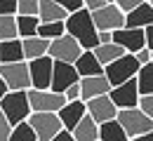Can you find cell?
<instances>
[{"mask_svg": "<svg viewBox=\"0 0 153 141\" xmlns=\"http://www.w3.org/2000/svg\"><path fill=\"white\" fill-rule=\"evenodd\" d=\"M64 26H66V33L73 35L82 49H92L99 45V31H97L94 21H92V14L87 7H80L76 12H68L66 19H64Z\"/></svg>", "mask_w": 153, "mask_h": 141, "instance_id": "cell-1", "label": "cell"}, {"mask_svg": "<svg viewBox=\"0 0 153 141\" xmlns=\"http://www.w3.org/2000/svg\"><path fill=\"white\" fill-rule=\"evenodd\" d=\"M0 111L5 113L10 125H17V122L26 120L28 113H31V103H28L26 89H7L0 97Z\"/></svg>", "mask_w": 153, "mask_h": 141, "instance_id": "cell-2", "label": "cell"}, {"mask_svg": "<svg viewBox=\"0 0 153 141\" xmlns=\"http://www.w3.org/2000/svg\"><path fill=\"white\" fill-rule=\"evenodd\" d=\"M26 120L33 127L38 141H52L54 134L64 127L61 120H59V115H57V111H31Z\"/></svg>", "mask_w": 153, "mask_h": 141, "instance_id": "cell-3", "label": "cell"}, {"mask_svg": "<svg viewBox=\"0 0 153 141\" xmlns=\"http://www.w3.org/2000/svg\"><path fill=\"white\" fill-rule=\"evenodd\" d=\"M115 120L123 125V129H125L127 139H134L137 134L153 129V120L144 113V111H141V108H139V106H132V108H118Z\"/></svg>", "mask_w": 153, "mask_h": 141, "instance_id": "cell-4", "label": "cell"}, {"mask_svg": "<svg viewBox=\"0 0 153 141\" xmlns=\"http://www.w3.org/2000/svg\"><path fill=\"white\" fill-rule=\"evenodd\" d=\"M139 61L134 57L132 52H125V54H120L118 59H113L111 63H106L104 66V75L108 78L111 85H120V82L130 80L137 75V71H139Z\"/></svg>", "mask_w": 153, "mask_h": 141, "instance_id": "cell-5", "label": "cell"}, {"mask_svg": "<svg viewBox=\"0 0 153 141\" xmlns=\"http://www.w3.org/2000/svg\"><path fill=\"white\" fill-rule=\"evenodd\" d=\"M90 14H92L97 31H115V28L125 26V12L115 2H104L101 7L90 10Z\"/></svg>", "mask_w": 153, "mask_h": 141, "instance_id": "cell-6", "label": "cell"}, {"mask_svg": "<svg viewBox=\"0 0 153 141\" xmlns=\"http://www.w3.org/2000/svg\"><path fill=\"white\" fill-rule=\"evenodd\" d=\"M0 75H2V80L7 85V89H28L31 87V75H28L26 59L0 63Z\"/></svg>", "mask_w": 153, "mask_h": 141, "instance_id": "cell-7", "label": "cell"}, {"mask_svg": "<svg viewBox=\"0 0 153 141\" xmlns=\"http://www.w3.org/2000/svg\"><path fill=\"white\" fill-rule=\"evenodd\" d=\"M28 94V103H31V111H59L64 103H66V97L61 92H54V89H38V87H28L26 89Z\"/></svg>", "mask_w": 153, "mask_h": 141, "instance_id": "cell-8", "label": "cell"}, {"mask_svg": "<svg viewBox=\"0 0 153 141\" xmlns=\"http://www.w3.org/2000/svg\"><path fill=\"white\" fill-rule=\"evenodd\" d=\"M80 52H82L80 42H78L73 35H68V33H64V35H59V38H52V40H50V47H47V54H50L52 59L68 61V63H73V61L80 57Z\"/></svg>", "mask_w": 153, "mask_h": 141, "instance_id": "cell-9", "label": "cell"}, {"mask_svg": "<svg viewBox=\"0 0 153 141\" xmlns=\"http://www.w3.org/2000/svg\"><path fill=\"white\" fill-rule=\"evenodd\" d=\"M28 75H31V87L38 89H47L50 80H52V63L54 59L50 54H40L36 59H28Z\"/></svg>", "mask_w": 153, "mask_h": 141, "instance_id": "cell-10", "label": "cell"}, {"mask_svg": "<svg viewBox=\"0 0 153 141\" xmlns=\"http://www.w3.org/2000/svg\"><path fill=\"white\" fill-rule=\"evenodd\" d=\"M108 97L113 99V103L118 108H132V106H139V89H137V80L130 78V80L120 82V85H111L108 89Z\"/></svg>", "mask_w": 153, "mask_h": 141, "instance_id": "cell-11", "label": "cell"}, {"mask_svg": "<svg viewBox=\"0 0 153 141\" xmlns=\"http://www.w3.org/2000/svg\"><path fill=\"white\" fill-rule=\"evenodd\" d=\"M111 38H113V42H118L125 52H132V54L146 45L144 28H137V26H120V28L111 31Z\"/></svg>", "mask_w": 153, "mask_h": 141, "instance_id": "cell-12", "label": "cell"}, {"mask_svg": "<svg viewBox=\"0 0 153 141\" xmlns=\"http://www.w3.org/2000/svg\"><path fill=\"white\" fill-rule=\"evenodd\" d=\"M78 80H80V75H78V71H76L73 63L54 59V63H52V80H50V89H54V92H61V94H64V89H66L68 85L78 82Z\"/></svg>", "mask_w": 153, "mask_h": 141, "instance_id": "cell-13", "label": "cell"}, {"mask_svg": "<svg viewBox=\"0 0 153 141\" xmlns=\"http://www.w3.org/2000/svg\"><path fill=\"white\" fill-rule=\"evenodd\" d=\"M85 108H87V113H90L97 122H106V120H111V118H115V113H118V106H115L113 99L108 97V92L87 99L85 101Z\"/></svg>", "mask_w": 153, "mask_h": 141, "instance_id": "cell-14", "label": "cell"}, {"mask_svg": "<svg viewBox=\"0 0 153 141\" xmlns=\"http://www.w3.org/2000/svg\"><path fill=\"white\" fill-rule=\"evenodd\" d=\"M78 85H80V99L82 101L92 99L97 94H106L111 89V82H108V78L104 73H99V75H82L78 80Z\"/></svg>", "mask_w": 153, "mask_h": 141, "instance_id": "cell-15", "label": "cell"}, {"mask_svg": "<svg viewBox=\"0 0 153 141\" xmlns=\"http://www.w3.org/2000/svg\"><path fill=\"white\" fill-rule=\"evenodd\" d=\"M85 113H87V108H85V101H82V99L66 101V103L57 111L59 120H61V125H64L66 129H73V127L78 125V120H80Z\"/></svg>", "mask_w": 153, "mask_h": 141, "instance_id": "cell-16", "label": "cell"}, {"mask_svg": "<svg viewBox=\"0 0 153 141\" xmlns=\"http://www.w3.org/2000/svg\"><path fill=\"white\" fill-rule=\"evenodd\" d=\"M149 24H153V5L149 0H141L137 7H132L130 12H125V26L144 28Z\"/></svg>", "mask_w": 153, "mask_h": 141, "instance_id": "cell-17", "label": "cell"}, {"mask_svg": "<svg viewBox=\"0 0 153 141\" xmlns=\"http://www.w3.org/2000/svg\"><path fill=\"white\" fill-rule=\"evenodd\" d=\"M71 132H73V141H99V122L90 113H85Z\"/></svg>", "mask_w": 153, "mask_h": 141, "instance_id": "cell-18", "label": "cell"}, {"mask_svg": "<svg viewBox=\"0 0 153 141\" xmlns=\"http://www.w3.org/2000/svg\"><path fill=\"white\" fill-rule=\"evenodd\" d=\"M73 66H76L80 78H82V75H99V73H104V66L99 63V59L94 57L92 49H82L80 57L73 61Z\"/></svg>", "mask_w": 153, "mask_h": 141, "instance_id": "cell-19", "label": "cell"}, {"mask_svg": "<svg viewBox=\"0 0 153 141\" xmlns=\"http://www.w3.org/2000/svg\"><path fill=\"white\" fill-rule=\"evenodd\" d=\"M21 47H24V59H36L40 54H47V47L50 40L47 38H40V35H28V38H21Z\"/></svg>", "mask_w": 153, "mask_h": 141, "instance_id": "cell-20", "label": "cell"}, {"mask_svg": "<svg viewBox=\"0 0 153 141\" xmlns=\"http://www.w3.org/2000/svg\"><path fill=\"white\" fill-rule=\"evenodd\" d=\"M99 141H130V139H127L123 125L115 118H111L106 122H99Z\"/></svg>", "mask_w": 153, "mask_h": 141, "instance_id": "cell-21", "label": "cell"}, {"mask_svg": "<svg viewBox=\"0 0 153 141\" xmlns=\"http://www.w3.org/2000/svg\"><path fill=\"white\" fill-rule=\"evenodd\" d=\"M21 59H24L21 38L0 40V63H7V61H21Z\"/></svg>", "mask_w": 153, "mask_h": 141, "instance_id": "cell-22", "label": "cell"}, {"mask_svg": "<svg viewBox=\"0 0 153 141\" xmlns=\"http://www.w3.org/2000/svg\"><path fill=\"white\" fill-rule=\"evenodd\" d=\"M66 10L59 5L57 0H40L38 2V19L40 21H57V19H66Z\"/></svg>", "mask_w": 153, "mask_h": 141, "instance_id": "cell-23", "label": "cell"}, {"mask_svg": "<svg viewBox=\"0 0 153 141\" xmlns=\"http://www.w3.org/2000/svg\"><path fill=\"white\" fill-rule=\"evenodd\" d=\"M92 52H94V57L99 59L101 66H106V63H111L113 59H118L120 54H125V49L118 45V42H99L97 47H92Z\"/></svg>", "mask_w": 153, "mask_h": 141, "instance_id": "cell-24", "label": "cell"}, {"mask_svg": "<svg viewBox=\"0 0 153 141\" xmlns=\"http://www.w3.org/2000/svg\"><path fill=\"white\" fill-rule=\"evenodd\" d=\"M134 80H137L139 94H153V61H146L139 66Z\"/></svg>", "mask_w": 153, "mask_h": 141, "instance_id": "cell-25", "label": "cell"}, {"mask_svg": "<svg viewBox=\"0 0 153 141\" xmlns=\"http://www.w3.org/2000/svg\"><path fill=\"white\" fill-rule=\"evenodd\" d=\"M38 14H17V35L28 38V35H38Z\"/></svg>", "mask_w": 153, "mask_h": 141, "instance_id": "cell-26", "label": "cell"}, {"mask_svg": "<svg viewBox=\"0 0 153 141\" xmlns=\"http://www.w3.org/2000/svg\"><path fill=\"white\" fill-rule=\"evenodd\" d=\"M66 33V26H64V19H57V21H40L38 24V35L40 38H59Z\"/></svg>", "mask_w": 153, "mask_h": 141, "instance_id": "cell-27", "label": "cell"}, {"mask_svg": "<svg viewBox=\"0 0 153 141\" xmlns=\"http://www.w3.org/2000/svg\"><path fill=\"white\" fill-rule=\"evenodd\" d=\"M10 141H38V139H36V132H33V127L28 125V120H21V122H17V125H12Z\"/></svg>", "mask_w": 153, "mask_h": 141, "instance_id": "cell-28", "label": "cell"}, {"mask_svg": "<svg viewBox=\"0 0 153 141\" xmlns=\"http://www.w3.org/2000/svg\"><path fill=\"white\" fill-rule=\"evenodd\" d=\"M19 38L17 35V14H0V40Z\"/></svg>", "mask_w": 153, "mask_h": 141, "instance_id": "cell-29", "label": "cell"}, {"mask_svg": "<svg viewBox=\"0 0 153 141\" xmlns=\"http://www.w3.org/2000/svg\"><path fill=\"white\" fill-rule=\"evenodd\" d=\"M40 0H17V14H38Z\"/></svg>", "mask_w": 153, "mask_h": 141, "instance_id": "cell-30", "label": "cell"}, {"mask_svg": "<svg viewBox=\"0 0 153 141\" xmlns=\"http://www.w3.org/2000/svg\"><path fill=\"white\" fill-rule=\"evenodd\" d=\"M139 108L153 120V94H141L139 97Z\"/></svg>", "mask_w": 153, "mask_h": 141, "instance_id": "cell-31", "label": "cell"}, {"mask_svg": "<svg viewBox=\"0 0 153 141\" xmlns=\"http://www.w3.org/2000/svg\"><path fill=\"white\" fill-rule=\"evenodd\" d=\"M10 129H12V125L5 118V113L0 111V141H10Z\"/></svg>", "mask_w": 153, "mask_h": 141, "instance_id": "cell-32", "label": "cell"}, {"mask_svg": "<svg viewBox=\"0 0 153 141\" xmlns=\"http://www.w3.org/2000/svg\"><path fill=\"white\" fill-rule=\"evenodd\" d=\"M0 14H17V0H0Z\"/></svg>", "mask_w": 153, "mask_h": 141, "instance_id": "cell-33", "label": "cell"}, {"mask_svg": "<svg viewBox=\"0 0 153 141\" xmlns=\"http://www.w3.org/2000/svg\"><path fill=\"white\" fill-rule=\"evenodd\" d=\"M64 97H66V101L80 99V85H78V82H73V85H68V87L64 89Z\"/></svg>", "mask_w": 153, "mask_h": 141, "instance_id": "cell-34", "label": "cell"}, {"mask_svg": "<svg viewBox=\"0 0 153 141\" xmlns=\"http://www.w3.org/2000/svg\"><path fill=\"white\" fill-rule=\"evenodd\" d=\"M57 2L66 10V12H76V10H80V7H85L82 0H57Z\"/></svg>", "mask_w": 153, "mask_h": 141, "instance_id": "cell-35", "label": "cell"}, {"mask_svg": "<svg viewBox=\"0 0 153 141\" xmlns=\"http://www.w3.org/2000/svg\"><path fill=\"white\" fill-rule=\"evenodd\" d=\"M134 57H137V61H139V63L151 61V47H146V45H144L141 49H137V52H134Z\"/></svg>", "mask_w": 153, "mask_h": 141, "instance_id": "cell-36", "label": "cell"}, {"mask_svg": "<svg viewBox=\"0 0 153 141\" xmlns=\"http://www.w3.org/2000/svg\"><path fill=\"white\" fill-rule=\"evenodd\" d=\"M113 2L120 7V10H123V12H130V10H132V7H137L141 0H113Z\"/></svg>", "mask_w": 153, "mask_h": 141, "instance_id": "cell-37", "label": "cell"}, {"mask_svg": "<svg viewBox=\"0 0 153 141\" xmlns=\"http://www.w3.org/2000/svg\"><path fill=\"white\" fill-rule=\"evenodd\" d=\"M144 38H146V47H151V49H153V24L144 26Z\"/></svg>", "mask_w": 153, "mask_h": 141, "instance_id": "cell-38", "label": "cell"}, {"mask_svg": "<svg viewBox=\"0 0 153 141\" xmlns=\"http://www.w3.org/2000/svg\"><path fill=\"white\" fill-rule=\"evenodd\" d=\"M106 0H82V5L87 7V10H97V7H101Z\"/></svg>", "mask_w": 153, "mask_h": 141, "instance_id": "cell-39", "label": "cell"}, {"mask_svg": "<svg viewBox=\"0 0 153 141\" xmlns=\"http://www.w3.org/2000/svg\"><path fill=\"white\" fill-rule=\"evenodd\" d=\"M111 31H99V42H111Z\"/></svg>", "mask_w": 153, "mask_h": 141, "instance_id": "cell-40", "label": "cell"}, {"mask_svg": "<svg viewBox=\"0 0 153 141\" xmlns=\"http://www.w3.org/2000/svg\"><path fill=\"white\" fill-rule=\"evenodd\" d=\"M7 92V85H5V80H2V75H0V97Z\"/></svg>", "mask_w": 153, "mask_h": 141, "instance_id": "cell-41", "label": "cell"}, {"mask_svg": "<svg viewBox=\"0 0 153 141\" xmlns=\"http://www.w3.org/2000/svg\"><path fill=\"white\" fill-rule=\"evenodd\" d=\"M151 61H153V49H151Z\"/></svg>", "mask_w": 153, "mask_h": 141, "instance_id": "cell-42", "label": "cell"}, {"mask_svg": "<svg viewBox=\"0 0 153 141\" xmlns=\"http://www.w3.org/2000/svg\"><path fill=\"white\" fill-rule=\"evenodd\" d=\"M106 2H113V0H106Z\"/></svg>", "mask_w": 153, "mask_h": 141, "instance_id": "cell-43", "label": "cell"}, {"mask_svg": "<svg viewBox=\"0 0 153 141\" xmlns=\"http://www.w3.org/2000/svg\"><path fill=\"white\" fill-rule=\"evenodd\" d=\"M149 2H151V5H153V0H149Z\"/></svg>", "mask_w": 153, "mask_h": 141, "instance_id": "cell-44", "label": "cell"}]
</instances>
